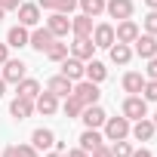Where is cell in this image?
Wrapping results in <instances>:
<instances>
[{
    "label": "cell",
    "mask_w": 157,
    "mask_h": 157,
    "mask_svg": "<svg viewBox=\"0 0 157 157\" xmlns=\"http://www.w3.org/2000/svg\"><path fill=\"white\" fill-rule=\"evenodd\" d=\"M129 120L120 114V117H108L105 120V126H102V136H105V142H120V139H129Z\"/></svg>",
    "instance_id": "obj_1"
},
{
    "label": "cell",
    "mask_w": 157,
    "mask_h": 157,
    "mask_svg": "<svg viewBox=\"0 0 157 157\" xmlns=\"http://www.w3.org/2000/svg\"><path fill=\"white\" fill-rule=\"evenodd\" d=\"M120 114L132 123V120H142V117H148V102L142 99V96H126L123 99V105H120Z\"/></svg>",
    "instance_id": "obj_2"
},
{
    "label": "cell",
    "mask_w": 157,
    "mask_h": 157,
    "mask_svg": "<svg viewBox=\"0 0 157 157\" xmlns=\"http://www.w3.org/2000/svg\"><path fill=\"white\" fill-rule=\"evenodd\" d=\"M71 96H74L77 102H83V105H96L102 93H99V83H93V80H86V77H83V80H77V83H74Z\"/></svg>",
    "instance_id": "obj_3"
},
{
    "label": "cell",
    "mask_w": 157,
    "mask_h": 157,
    "mask_svg": "<svg viewBox=\"0 0 157 157\" xmlns=\"http://www.w3.org/2000/svg\"><path fill=\"white\" fill-rule=\"evenodd\" d=\"M77 120H83V126H86V129H102V126H105V120H108V114H105V108L96 102V105H86V108H83V114L77 117Z\"/></svg>",
    "instance_id": "obj_4"
},
{
    "label": "cell",
    "mask_w": 157,
    "mask_h": 157,
    "mask_svg": "<svg viewBox=\"0 0 157 157\" xmlns=\"http://www.w3.org/2000/svg\"><path fill=\"white\" fill-rule=\"evenodd\" d=\"M46 28H49V34L56 37V40H62V37H68L71 34V16H65V13H49V19H46Z\"/></svg>",
    "instance_id": "obj_5"
},
{
    "label": "cell",
    "mask_w": 157,
    "mask_h": 157,
    "mask_svg": "<svg viewBox=\"0 0 157 157\" xmlns=\"http://www.w3.org/2000/svg\"><path fill=\"white\" fill-rule=\"evenodd\" d=\"M132 56H139V59H154L157 56V37L154 34H139L136 40H132Z\"/></svg>",
    "instance_id": "obj_6"
},
{
    "label": "cell",
    "mask_w": 157,
    "mask_h": 157,
    "mask_svg": "<svg viewBox=\"0 0 157 157\" xmlns=\"http://www.w3.org/2000/svg\"><path fill=\"white\" fill-rule=\"evenodd\" d=\"M68 56L80 59V62H90L96 56V43L93 37H74V43H68Z\"/></svg>",
    "instance_id": "obj_7"
},
{
    "label": "cell",
    "mask_w": 157,
    "mask_h": 157,
    "mask_svg": "<svg viewBox=\"0 0 157 157\" xmlns=\"http://www.w3.org/2000/svg\"><path fill=\"white\" fill-rule=\"evenodd\" d=\"M90 37H93L96 49H108V46L117 40V37H114V25H111V22H99V25L93 28V34H90Z\"/></svg>",
    "instance_id": "obj_8"
},
{
    "label": "cell",
    "mask_w": 157,
    "mask_h": 157,
    "mask_svg": "<svg viewBox=\"0 0 157 157\" xmlns=\"http://www.w3.org/2000/svg\"><path fill=\"white\" fill-rule=\"evenodd\" d=\"M132 10H136L132 0H105V13H108L111 19H117V22L132 19Z\"/></svg>",
    "instance_id": "obj_9"
},
{
    "label": "cell",
    "mask_w": 157,
    "mask_h": 157,
    "mask_svg": "<svg viewBox=\"0 0 157 157\" xmlns=\"http://www.w3.org/2000/svg\"><path fill=\"white\" fill-rule=\"evenodd\" d=\"M142 34V28L132 22V19H123V22H117V28H114V37H117V43H129L132 46V40Z\"/></svg>",
    "instance_id": "obj_10"
},
{
    "label": "cell",
    "mask_w": 157,
    "mask_h": 157,
    "mask_svg": "<svg viewBox=\"0 0 157 157\" xmlns=\"http://www.w3.org/2000/svg\"><path fill=\"white\" fill-rule=\"evenodd\" d=\"M34 111H37V114H43V117L56 114V111H59V96H52L49 90H40V96L34 99Z\"/></svg>",
    "instance_id": "obj_11"
},
{
    "label": "cell",
    "mask_w": 157,
    "mask_h": 157,
    "mask_svg": "<svg viewBox=\"0 0 157 157\" xmlns=\"http://www.w3.org/2000/svg\"><path fill=\"white\" fill-rule=\"evenodd\" d=\"M154 132H157V126L151 123V117L132 120V126H129V136H132L136 142H151V139H154Z\"/></svg>",
    "instance_id": "obj_12"
},
{
    "label": "cell",
    "mask_w": 157,
    "mask_h": 157,
    "mask_svg": "<svg viewBox=\"0 0 157 157\" xmlns=\"http://www.w3.org/2000/svg\"><path fill=\"white\" fill-rule=\"evenodd\" d=\"M25 71H28V65H25L22 59H6V62H3V74H0V77H3L6 83H19L22 77H25Z\"/></svg>",
    "instance_id": "obj_13"
},
{
    "label": "cell",
    "mask_w": 157,
    "mask_h": 157,
    "mask_svg": "<svg viewBox=\"0 0 157 157\" xmlns=\"http://www.w3.org/2000/svg\"><path fill=\"white\" fill-rule=\"evenodd\" d=\"M59 65H62V74L68 77V80H74V83H77V80H83V68H86V62L74 59V56H65Z\"/></svg>",
    "instance_id": "obj_14"
},
{
    "label": "cell",
    "mask_w": 157,
    "mask_h": 157,
    "mask_svg": "<svg viewBox=\"0 0 157 157\" xmlns=\"http://www.w3.org/2000/svg\"><path fill=\"white\" fill-rule=\"evenodd\" d=\"M16 13H19V25H25V28H37L40 25V6L37 3H22Z\"/></svg>",
    "instance_id": "obj_15"
},
{
    "label": "cell",
    "mask_w": 157,
    "mask_h": 157,
    "mask_svg": "<svg viewBox=\"0 0 157 157\" xmlns=\"http://www.w3.org/2000/svg\"><path fill=\"white\" fill-rule=\"evenodd\" d=\"M52 40H56V37H52V34H49V28L43 25V28H34V31H31V37H28V46H31V49H37V52H46Z\"/></svg>",
    "instance_id": "obj_16"
},
{
    "label": "cell",
    "mask_w": 157,
    "mask_h": 157,
    "mask_svg": "<svg viewBox=\"0 0 157 157\" xmlns=\"http://www.w3.org/2000/svg\"><path fill=\"white\" fill-rule=\"evenodd\" d=\"M145 80H148L145 74H139V71H126V74H123V93H126V96H142Z\"/></svg>",
    "instance_id": "obj_17"
},
{
    "label": "cell",
    "mask_w": 157,
    "mask_h": 157,
    "mask_svg": "<svg viewBox=\"0 0 157 157\" xmlns=\"http://www.w3.org/2000/svg\"><path fill=\"white\" fill-rule=\"evenodd\" d=\"M46 90H49L52 96L65 99V96H71V90H74V80H68L65 74H56V77H49V80H46Z\"/></svg>",
    "instance_id": "obj_18"
},
{
    "label": "cell",
    "mask_w": 157,
    "mask_h": 157,
    "mask_svg": "<svg viewBox=\"0 0 157 157\" xmlns=\"http://www.w3.org/2000/svg\"><path fill=\"white\" fill-rule=\"evenodd\" d=\"M108 56H111V62H114V65H120V68H123V65H129V62H132V46H129V43H117V40H114V43L108 46Z\"/></svg>",
    "instance_id": "obj_19"
},
{
    "label": "cell",
    "mask_w": 157,
    "mask_h": 157,
    "mask_svg": "<svg viewBox=\"0 0 157 157\" xmlns=\"http://www.w3.org/2000/svg\"><path fill=\"white\" fill-rule=\"evenodd\" d=\"M10 114H13V120H28V117L34 114V102H31V99L16 96V99L10 102Z\"/></svg>",
    "instance_id": "obj_20"
},
{
    "label": "cell",
    "mask_w": 157,
    "mask_h": 157,
    "mask_svg": "<svg viewBox=\"0 0 157 157\" xmlns=\"http://www.w3.org/2000/svg\"><path fill=\"white\" fill-rule=\"evenodd\" d=\"M93 19L86 16V13H77V16H71V34L74 37H90L93 34Z\"/></svg>",
    "instance_id": "obj_21"
},
{
    "label": "cell",
    "mask_w": 157,
    "mask_h": 157,
    "mask_svg": "<svg viewBox=\"0 0 157 157\" xmlns=\"http://www.w3.org/2000/svg\"><path fill=\"white\" fill-rule=\"evenodd\" d=\"M77 142H80L77 148H83V151L90 154L93 148L105 145V136H102V129H86V126H83V132H80V139H77Z\"/></svg>",
    "instance_id": "obj_22"
},
{
    "label": "cell",
    "mask_w": 157,
    "mask_h": 157,
    "mask_svg": "<svg viewBox=\"0 0 157 157\" xmlns=\"http://www.w3.org/2000/svg\"><path fill=\"white\" fill-rule=\"evenodd\" d=\"M28 37H31V31H28L25 25H13V28L6 31V46L22 49V46H28Z\"/></svg>",
    "instance_id": "obj_23"
},
{
    "label": "cell",
    "mask_w": 157,
    "mask_h": 157,
    "mask_svg": "<svg viewBox=\"0 0 157 157\" xmlns=\"http://www.w3.org/2000/svg\"><path fill=\"white\" fill-rule=\"evenodd\" d=\"M31 145H34L37 151H49V148L56 145V132H52V129H46V126H40V129H34V132H31Z\"/></svg>",
    "instance_id": "obj_24"
},
{
    "label": "cell",
    "mask_w": 157,
    "mask_h": 157,
    "mask_svg": "<svg viewBox=\"0 0 157 157\" xmlns=\"http://www.w3.org/2000/svg\"><path fill=\"white\" fill-rule=\"evenodd\" d=\"M83 77L86 80H93V83H102L105 77H108V68H105V62H99L96 56L86 62V68H83Z\"/></svg>",
    "instance_id": "obj_25"
},
{
    "label": "cell",
    "mask_w": 157,
    "mask_h": 157,
    "mask_svg": "<svg viewBox=\"0 0 157 157\" xmlns=\"http://www.w3.org/2000/svg\"><path fill=\"white\" fill-rule=\"evenodd\" d=\"M40 90H43V86L34 80V77H22V80L16 83V96H22V99H31V102L40 96Z\"/></svg>",
    "instance_id": "obj_26"
},
{
    "label": "cell",
    "mask_w": 157,
    "mask_h": 157,
    "mask_svg": "<svg viewBox=\"0 0 157 157\" xmlns=\"http://www.w3.org/2000/svg\"><path fill=\"white\" fill-rule=\"evenodd\" d=\"M83 108H86V105H83V102H77L74 96H65V99H62V111H65L68 120H77V117L83 114Z\"/></svg>",
    "instance_id": "obj_27"
},
{
    "label": "cell",
    "mask_w": 157,
    "mask_h": 157,
    "mask_svg": "<svg viewBox=\"0 0 157 157\" xmlns=\"http://www.w3.org/2000/svg\"><path fill=\"white\" fill-rule=\"evenodd\" d=\"M77 6H80V13H86L90 19H99L105 13V0H77Z\"/></svg>",
    "instance_id": "obj_28"
},
{
    "label": "cell",
    "mask_w": 157,
    "mask_h": 157,
    "mask_svg": "<svg viewBox=\"0 0 157 157\" xmlns=\"http://www.w3.org/2000/svg\"><path fill=\"white\" fill-rule=\"evenodd\" d=\"M65 56H68V43L52 40V43H49V49H46V59H49V62H62Z\"/></svg>",
    "instance_id": "obj_29"
},
{
    "label": "cell",
    "mask_w": 157,
    "mask_h": 157,
    "mask_svg": "<svg viewBox=\"0 0 157 157\" xmlns=\"http://www.w3.org/2000/svg\"><path fill=\"white\" fill-rule=\"evenodd\" d=\"M111 154H114V157H129V154H132V142H126V139L111 142Z\"/></svg>",
    "instance_id": "obj_30"
},
{
    "label": "cell",
    "mask_w": 157,
    "mask_h": 157,
    "mask_svg": "<svg viewBox=\"0 0 157 157\" xmlns=\"http://www.w3.org/2000/svg\"><path fill=\"white\" fill-rule=\"evenodd\" d=\"M142 28H145V34H154V37H157V10H151V13L142 19Z\"/></svg>",
    "instance_id": "obj_31"
},
{
    "label": "cell",
    "mask_w": 157,
    "mask_h": 157,
    "mask_svg": "<svg viewBox=\"0 0 157 157\" xmlns=\"http://www.w3.org/2000/svg\"><path fill=\"white\" fill-rule=\"evenodd\" d=\"M142 99H145V102H157V80H145Z\"/></svg>",
    "instance_id": "obj_32"
},
{
    "label": "cell",
    "mask_w": 157,
    "mask_h": 157,
    "mask_svg": "<svg viewBox=\"0 0 157 157\" xmlns=\"http://www.w3.org/2000/svg\"><path fill=\"white\" fill-rule=\"evenodd\" d=\"M77 10V0H56V13H65V16H71Z\"/></svg>",
    "instance_id": "obj_33"
},
{
    "label": "cell",
    "mask_w": 157,
    "mask_h": 157,
    "mask_svg": "<svg viewBox=\"0 0 157 157\" xmlns=\"http://www.w3.org/2000/svg\"><path fill=\"white\" fill-rule=\"evenodd\" d=\"M16 151H19V157H40V151H37L31 142H25V145H16Z\"/></svg>",
    "instance_id": "obj_34"
},
{
    "label": "cell",
    "mask_w": 157,
    "mask_h": 157,
    "mask_svg": "<svg viewBox=\"0 0 157 157\" xmlns=\"http://www.w3.org/2000/svg\"><path fill=\"white\" fill-rule=\"evenodd\" d=\"M145 77H148V80H157V56L148 59V65H145Z\"/></svg>",
    "instance_id": "obj_35"
},
{
    "label": "cell",
    "mask_w": 157,
    "mask_h": 157,
    "mask_svg": "<svg viewBox=\"0 0 157 157\" xmlns=\"http://www.w3.org/2000/svg\"><path fill=\"white\" fill-rule=\"evenodd\" d=\"M22 6V0H0V10H3V13H16Z\"/></svg>",
    "instance_id": "obj_36"
},
{
    "label": "cell",
    "mask_w": 157,
    "mask_h": 157,
    "mask_svg": "<svg viewBox=\"0 0 157 157\" xmlns=\"http://www.w3.org/2000/svg\"><path fill=\"white\" fill-rule=\"evenodd\" d=\"M90 157H114V154H111V145H99L90 151Z\"/></svg>",
    "instance_id": "obj_37"
},
{
    "label": "cell",
    "mask_w": 157,
    "mask_h": 157,
    "mask_svg": "<svg viewBox=\"0 0 157 157\" xmlns=\"http://www.w3.org/2000/svg\"><path fill=\"white\" fill-rule=\"evenodd\" d=\"M65 157H90L83 148H71V151H65Z\"/></svg>",
    "instance_id": "obj_38"
},
{
    "label": "cell",
    "mask_w": 157,
    "mask_h": 157,
    "mask_svg": "<svg viewBox=\"0 0 157 157\" xmlns=\"http://www.w3.org/2000/svg\"><path fill=\"white\" fill-rule=\"evenodd\" d=\"M129 157H154V154H151L148 148H132V154H129Z\"/></svg>",
    "instance_id": "obj_39"
},
{
    "label": "cell",
    "mask_w": 157,
    "mask_h": 157,
    "mask_svg": "<svg viewBox=\"0 0 157 157\" xmlns=\"http://www.w3.org/2000/svg\"><path fill=\"white\" fill-rule=\"evenodd\" d=\"M6 59H10V46H6V40H3V43H0V65H3Z\"/></svg>",
    "instance_id": "obj_40"
},
{
    "label": "cell",
    "mask_w": 157,
    "mask_h": 157,
    "mask_svg": "<svg viewBox=\"0 0 157 157\" xmlns=\"http://www.w3.org/2000/svg\"><path fill=\"white\" fill-rule=\"evenodd\" d=\"M37 6H40V10H49V13H52V10H56V0H37Z\"/></svg>",
    "instance_id": "obj_41"
},
{
    "label": "cell",
    "mask_w": 157,
    "mask_h": 157,
    "mask_svg": "<svg viewBox=\"0 0 157 157\" xmlns=\"http://www.w3.org/2000/svg\"><path fill=\"white\" fill-rule=\"evenodd\" d=\"M3 157H19V151H16V145H10V148L3 151Z\"/></svg>",
    "instance_id": "obj_42"
},
{
    "label": "cell",
    "mask_w": 157,
    "mask_h": 157,
    "mask_svg": "<svg viewBox=\"0 0 157 157\" xmlns=\"http://www.w3.org/2000/svg\"><path fill=\"white\" fill-rule=\"evenodd\" d=\"M43 157H65V151H56V148H52V151H46Z\"/></svg>",
    "instance_id": "obj_43"
},
{
    "label": "cell",
    "mask_w": 157,
    "mask_h": 157,
    "mask_svg": "<svg viewBox=\"0 0 157 157\" xmlns=\"http://www.w3.org/2000/svg\"><path fill=\"white\" fill-rule=\"evenodd\" d=\"M3 93H6V80L0 77V99H3Z\"/></svg>",
    "instance_id": "obj_44"
},
{
    "label": "cell",
    "mask_w": 157,
    "mask_h": 157,
    "mask_svg": "<svg viewBox=\"0 0 157 157\" xmlns=\"http://www.w3.org/2000/svg\"><path fill=\"white\" fill-rule=\"evenodd\" d=\"M145 6L148 10H157V0H145Z\"/></svg>",
    "instance_id": "obj_45"
},
{
    "label": "cell",
    "mask_w": 157,
    "mask_h": 157,
    "mask_svg": "<svg viewBox=\"0 0 157 157\" xmlns=\"http://www.w3.org/2000/svg\"><path fill=\"white\" fill-rule=\"evenodd\" d=\"M151 123H154V126H157V111H154V114H151Z\"/></svg>",
    "instance_id": "obj_46"
},
{
    "label": "cell",
    "mask_w": 157,
    "mask_h": 157,
    "mask_svg": "<svg viewBox=\"0 0 157 157\" xmlns=\"http://www.w3.org/2000/svg\"><path fill=\"white\" fill-rule=\"evenodd\" d=\"M3 16H6V13H3V10H0V22H3Z\"/></svg>",
    "instance_id": "obj_47"
}]
</instances>
